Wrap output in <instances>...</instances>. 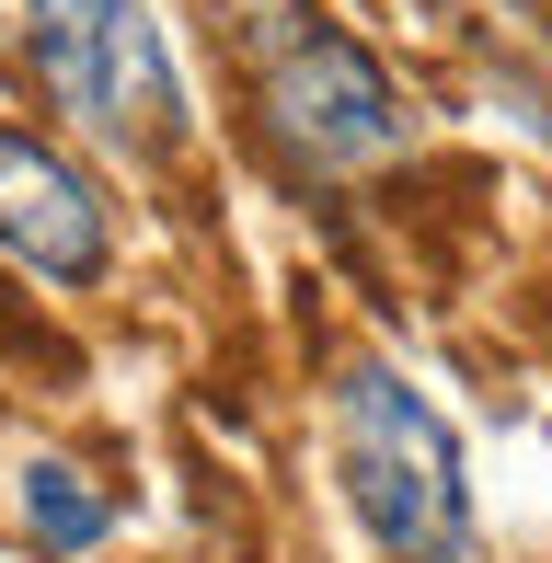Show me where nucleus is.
I'll use <instances>...</instances> for the list:
<instances>
[{
    "instance_id": "obj_1",
    "label": "nucleus",
    "mask_w": 552,
    "mask_h": 563,
    "mask_svg": "<svg viewBox=\"0 0 552 563\" xmlns=\"http://www.w3.org/2000/svg\"><path fill=\"white\" fill-rule=\"evenodd\" d=\"M334 472L380 563H472V472L449 415L415 391L391 356L334 368Z\"/></svg>"
},
{
    "instance_id": "obj_2",
    "label": "nucleus",
    "mask_w": 552,
    "mask_h": 563,
    "mask_svg": "<svg viewBox=\"0 0 552 563\" xmlns=\"http://www.w3.org/2000/svg\"><path fill=\"white\" fill-rule=\"evenodd\" d=\"M242 69H254L265 126L322 173H380L415 139V104L380 69V46L345 35L322 0H242Z\"/></svg>"
},
{
    "instance_id": "obj_3",
    "label": "nucleus",
    "mask_w": 552,
    "mask_h": 563,
    "mask_svg": "<svg viewBox=\"0 0 552 563\" xmlns=\"http://www.w3.org/2000/svg\"><path fill=\"white\" fill-rule=\"evenodd\" d=\"M23 58L46 104L92 126L104 150L162 162L185 139V81H173V35L150 0H23Z\"/></svg>"
},
{
    "instance_id": "obj_4",
    "label": "nucleus",
    "mask_w": 552,
    "mask_h": 563,
    "mask_svg": "<svg viewBox=\"0 0 552 563\" xmlns=\"http://www.w3.org/2000/svg\"><path fill=\"white\" fill-rule=\"evenodd\" d=\"M0 253L46 288H92L115 265V208L58 139L35 126H0Z\"/></svg>"
},
{
    "instance_id": "obj_5",
    "label": "nucleus",
    "mask_w": 552,
    "mask_h": 563,
    "mask_svg": "<svg viewBox=\"0 0 552 563\" xmlns=\"http://www.w3.org/2000/svg\"><path fill=\"white\" fill-rule=\"evenodd\" d=\"M104 518H115V506L92 495L69 460H35V472H23V529H35L46 552H92V541H104Z\"/></svg>"
}]
</instances>
